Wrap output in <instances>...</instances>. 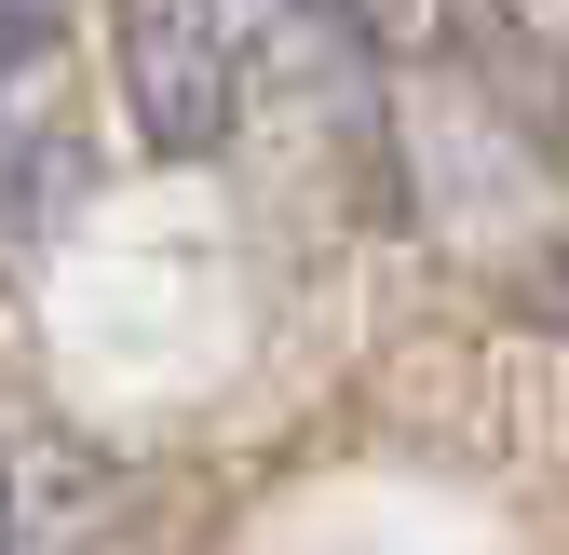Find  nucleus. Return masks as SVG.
I'll return each instance as SVG.
<instances>
[{
    "label": "nucleus",
    "mask_w": 569,
    "mask_h": 555,
    "mask_svg": "<svg viewBox=\"0 0 569 555\" xmlns=\"http://www.w3.org/2000/svg\"><path fill=\"white\" fill-rule=\"evenodd\" d=\"M54 28H68V0H0V95L54 54Z\"/></svg>",
    "instance_id": "obj_2"
},
{
    "label": "nucleus",
    "mask_w": 569,
    "mask_h": 555,
    "mask_svg": "<svg viewBox=\"0 0 569 555\" xmlns=\"http://www.w3.org/2000/svg\"><path fill=\"white\" fill-rule=\"evenodd\" d=\"M244 14L258 0H122V109L163 163L244 135Z\"/></svg>",
    "instance_id": "obj_1"
},
{
    "label": "nucleus",
    "mask_w": 569,
    "mask_h": 555,
    "mask_svg": "<svg viewBox=\"0 0 569 555\" xmlns=\"http://www.w3.org/2000/svg\"><path fill=\"white\" fill-rule=\"evenodd\" d=\"M326 14H339V28H352V41H393V28H407V14H420V0H326Z\"/></svg>",
    "instance_id": "obj_3"
}]
</instances>
